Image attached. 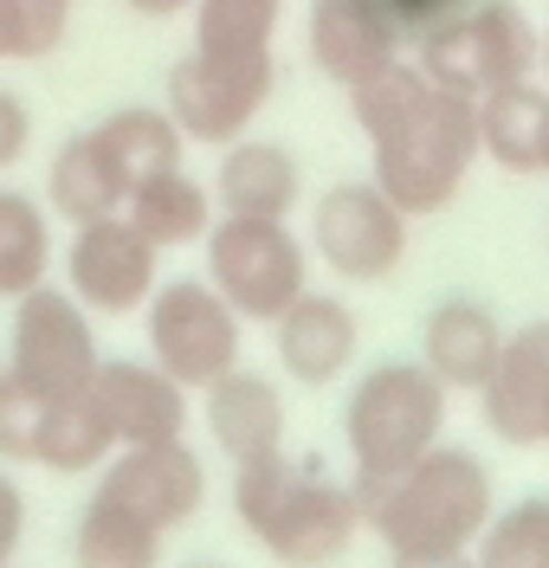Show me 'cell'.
Here are the masks:
<instances>
[{
  "label": "cell",
  "mask_w": 549,
  "mask_h": 568,
  "mask_svg": "<svg viewBox=\"0 0 549 568\" xmlns=\"http://www.w3.org/2000/svg\"><path fill=\"white\" fill-rule=\"evenodd\" d=\"M233 510L246 536L285 568H336L363 530V497L324 478L317 465H297L292 453H272L233 471Z\"/></svg>",
  "instance_id": "1"
},
{
  "label": "cell",
  "mask_w": 549,
  "mask_h": 568,
  "mask_svg": "<svg viewBox=\"0 0 549 568\" xmlns=\"http://www.w3.org/2000/svg\"><path fill=\"white\" fill-rule=\"evenodd\" d=\"M368 155H375V169H368L375 187L407 220L453 207L478 162V98L439 91L427 78L382 130H368Z\"/></svg>",
  "instance_id": "2"
},
{
  "label": "cell",
  "mask_w": 549,
  "mask_h": 568,
  "mask_svg": "<svg viewBox=\"0 0 549 568\" xmlns=\"http://www.w3.org/2000/svg\"><path fill=\"white\" fill-rule=\"evenodd\" d=\"M363 524L388 556H466L491 524V478L466 446H427L363 504Z\"/></svg>",
  "instance_id": "3"
},
{
  "label": "cell",
  "mask_w": 549,
  "mask_h": 568,
  "mask_svg": "<svg viewBox=\"0 0 549 568\" xmlns=\"http://www.w3.org/2000/svg\"><path fill=\"white\" fill-rule=\"evenodd\" d=\"M446 433V388L427 362H382L368 368L349 407H343V439H349V491L375 497L395 471L439 446Z\"/></svg>",
  "instance_id": "4"
},
{
  "label": "cell",
  "mask_w": 549,
  "mask_h": 568,
  "mask_svg": "<svg viewBox=\"0 0 549 568\" xmlns=\"http://www.w3.org/2000/svg\"><path fill=\"white\" fill-rule=\"evenodd\" d=\"M543 59V39L523 20L517 0H472L459 20L414 39V65L434 78L439 91L485 98L498 84H523Z\"/></svg>",
  "instance_id": "5"
},
{
  "label": "cell",
  "mask_w": 549,
  "mask_h": 568,
  "mask_svg": "<svg viewBox=\"0 0 549 568\" xmlns=\"http://www.w3.org/2000/svg\"><path fill=\"white\" fill-rule=\"evenodd\" d=\"M311 278V258L285 220L220 213L207 226V284L240 311V323H278Z\"/></svg>",
  "instance_id": "6"
},
{
  "label": "cell",
  "mask_w": 549,
  "mask_h": 568,
  "mask_svg": "<svg viewBox=\"0 0 549 568\" xmlns=\"http://www.w3.org/2000/svg\"><path fill=\"white\" fill-rule=\"evenodd\" d=\"M149 362L175 375L182 388H207L240 362V311L220 297L207 278H175L149 291Z\"/></svg>",
  "instance_id": "7"
},
{
  "label": "cell",
  "mask_w": 549,
  "mask_h": 568,
  "mask_svg": "<svg viewBox=\"0 0 549 568\" xmlns=\"http://www.w3.org/2000/svg\"><path fill=\"white\" fill-rule=\"evenodd\" d=\"M98 336L91 311L59 284H33L27 297H13V329H7V375L27 382L33 394H78L98 375Z\"/></svg>",
  "instance_id": "8"
},
{
  "label": "cell",
  "mask_w": 549,
  "mask_h": 568,
  "mask_svg": "<svg viewBox=\"0 0 549 568\" xmlns=\"http://www.w3.org/2000/svg\"><path fill=\"white\" fill-rule=\"evenodd\" d=\"M272 78H278L272 52L265 59H220V52H201L194 45L187 59L169 65V104L162 110L175 116L182 142H214V149H226V142L246 136V123L265 110Z\"/></svg>",
  "instance_id": "9"
},
{
  "label": "cell",
  "mask_w": 549,
  "mask_h": 568,
  "mask_svg": "<svg viewBox=\"0 0 549 568\" xmlns=\"http://www.w3.org/2000/svg\"><path fill=\"white\" fill-rule=\"evenodd\" d=\"M311 246L336 278L382 284L395 278L407 258V213L375 181H343L311 213Z\"/></svg>",
  "instance_id": "10"
},
{
  "label": "cell",
  "mask_w": 549,
  "mask_h": 568,
  "mask_svg": "<svg viewBox=\"0 0 549 568\" xmlns=\"http://www.w3.org/2000/svg\"><path fill=\"white\" fill-rule=\"evenodd\" d=\"M65 284H72V297L91 317H130L162 284V246H149L143 233L130 226V213L84 220V226H72Z\"/></svg>",
  "instance_id": "11"
},
{
  "label": "cell",
  "mask_w": 549,
  "mask_h": 568,
  "mask_svg": "<svg viewBox=\"0 0 549 568\" xmlns=\"http://www.w3.org/2000/svg\"><path fill=\"white\" fill-rule=\"evenodd\" d=\"M91 491H104L110 504H123L136 524H149V530L169 536L175 524H187V517L207 504V465H201V453H194L187 439L116 446Z\"/></svg>",
  "instance_id": "12"
},
{
  "label": "cell",
  "mask_w": 549,
  "mask_h": 568,
  "mask_svg": "<svg viewBox=\"0 0 549 568\" xmlns=\"http://www.w3.org/2000/svg\"><path fill=\"white\" fill-rule=\"evenodd\" d=\"M478 414L505 446H549V317L505 336L491 382L478 388Z\"/></svg>",
  "instance_id": "13"
},
{
  "label": "cell",
  "mask_w": 549,
  "mask_h": 568,
  "mask_svg": "<svg viewBox=\"0 0 549 568\" xmlns=\"http://www.w3.org/2000/svg\"><path fill=\"white\" fill-rule=\"evenodd\" d=\"M304 45H311V65L349 91V84L375 78L388 59H401L407 39L388 13V0H311Z\"/></svg>",
  "instance_id": "14"
},
{
  "label": "cell",
  "mask_w": 549,
  "mask_h": 568,
  "mask_svg": "<svg viewBox=\"0 0 549 568\" xmlns=\"http://www.w3.org/2000/svg\"><path fill=\"white\" fill-rule=\"evenodd\" d=\"M91 400L104 407L116 446H162L187 433V388L155 362H98Z\"/></svg>",
  "instance_id": "15"
},
{
  "label": "cell",
  "mask_w": 549,
  "mask_h": 568,
  "mask_svg": "<svg viewBox=\"0 0 549 568\" xmlns=\"http://www.w3.org/2000/svg\"><path fill=\"white\" fill-rule=\"evenodd\" d=\"M201 394H207V433H214L220 453L233 459V471L285 453V394H278V382H265V375L233 362Z\"/></svg>",
  "instance_id": "16"
},
{
  "label": "cell",
  "mask_w": 549,
  "mask_h": 568,
  "mask_svg": "<svg viewBox=\"0 0 549 568\" xmlns=\"http://www.w3.org/2000/svg\"><path fill=\"white\" fill-rule=\"evenodd\" d=\"M272 329H278L272 343H278L285 375L304 382V388H324V382H336L356 362V311L324 297V291H297Z\"/></svg>",
  "instance_id": "17"
},
{
  "label": "cell",
  "mask_w": 549,
  "mask_h": 568,
  "mask_svg": "<svg viewBox=\"0 0 549 568\" xmlns=\"http://www.w3.org/2000/svg\"><path fill=\"white\" fill-rule=\"evenodd\" d=\"M498 349H505V323L491 317L478 297H446L427 311V329H420V362L439 375V388H485L491 368H498Z\"/></svg>",
  "instance_id": "18"
},
{
  "label": "cell",
  "mask_w": 549,
  "mask_h": 568,
  "mask_svg": "<svg viewBox=\"0 0 549 568\" xmlns=\"http://www.w3.org/2000/svg\"><path fill=\"white\" fill-rule=\"evenodd\" d=\"M478 155H491L511 175H549V91L498 84L478 98Z\"/></svg>",
  "instance_id": "19"
},
{
  "label": "cell",
  "mask_w": 549,
  "mask_h": 568,
  "mask_svg": "<svg viewBox=\"0 0 549 568\" xmlns=\"http://www.w3.org/2000/svg\"><path fill=\"white\" fill-rule=\"evenodd\" d=\"M304 194L297 155L278 142H226L214 169V207L220 213H253V220H285Z\"/></svg>",
  "instance_id": "20"
},
{
  "label": "cell",
  "mask_w": 549,
  "mask_h": 568,
  "mask_svg": "<svg viewBox=\"0 0 549 568\" xmlns=\"http://www.w3.org/2000/svg\"><path fill=\"white\" fill-rule=\"evenodd\" d=\"M123 213H130V226L143 233L149 246H162V252L201 246L207 226H214V187H201L194 175L169 169V175L143 181V187L123 201Z\"/></svg>",
  "instance_id": "21"
},
{
  "label": "cell",
  "mask_w": 549,
  "mask_h": 568,
  "mask_svg": "<svg viewBox=\"0 0 549 568\" xmlns=\"http://www.w3.org/2000/svg\"><path fill=\"white\" fill-rule=\"evenodd\" d=\"M110 453H116V433H110L104 407L91 400V388H78V394H52V400H45V420H39L33 465L78 478V471H104Z\"/></svg>",
  "instance_id": "22"
},
{
  "label": "cell",
  "mask_w": 549,
  "mask_h": 568,
  "mask_svg": "<svg viewBox=\"0 0 549 568\" xmlns=\"http://www.w3.org/2000/svg\"><path fill=\"white\" fill-rule=\"evenodd\" d=\"M45 194H52V207L65 213L72 226H84V220H104V213H123V201H130V187H123V175L110 169L98 130L59 142L52 175H45Z\"/></svg>",
  "instance_id": "23"
},
{
  "label": "cell",
  "mask_w": 549,
  "mask_h": 568,
  "mask_svg": "<svg viewBox=\"0 0 549 568\" xmlns=\"http://www.w3.org/2000/svg\"><path fill=\"white\" fill-rule=\"evenodd\" d=\"M98 142H104L110 169L123 175L130 194H136L143 181L182 169V130H175L169 110H155V104H130V110H116V116H104V123H98Z\"/></svg>",
  "instance_id": "24"
},
{
  "label": "cell",
  "mask_w": 549,
  "mask_h": 568,
  "mask_svg": "<svg viewBox=\"0 0 549 568\" xmlns=\"http://www.w3.org/2000/svg\"><path fill=\"white\" fill-rule=\"evenodd\" d=\"M162 542H169L162 530L136 524L123 504L91 491V504H84V517L72 530V568H162Z\"/></svg>",
  "instance_id": "25"
},
{
  "label": "cell",
  "mask_w": 549,
  "mask_h": 568,
  "mask_svg": "<svg viewBox=\"0 0 549 568\" xmlns=\"http://www.w3.org/2000/svg\"><path fill=\"white\" fill-rule=\"evenodd\" d=\"M52 272V220L33 194L0 187V297H27Z\"/></svg>",
  "instance_id": "26"
},
{
  "label": "cell",
  "mask_w": 549,
  "mask_h": 568,
  "mask_svg": "<svg viewBox=\"0 0 549 568\" xmlns=\"http://www.w3.org/2000/svg\"><path fill=\"white\" fill-rule=\"evenodd\" d=\"M285 0H194V45L220 59H265Z\"/></svg>",
  "instance_id": "27"
},
{
  "label": "cell",
  "mask_w": 549,
  "mask_h": 568,
  "mask_svg": "<svg viewBox=\"0 0 549 568\" xmlns=\"http://www.w3.org/2000/svg\"><path fill=\"white\" fill-rule=\"evenodd\" d=\"M478 568H549V497H523L511 510H491L472 542Z\"/></svg>",
  "instance_id": "28"
},
{
  "label": "cell",
  "mask_w": 549,
  "mask_h": 568,
  "mask_svg": "<svg viewBox=\"0 0 549 568\" xmlns=\"http://www.w3.org/2000/svg\"><path fill=\"white\" fill-rule=\"evenodd\" d=\"M65 27H72V7H52V0H0V65L52 59L65 45Z\"/></svg>",
  "instance_id": "29"
},
{
  "label": "cell",
  "mask_w": 549,
  "mask_h": 568,
  "mask_svg": "<svg viewBox=\"0 0 549 568\" xmlns=\"http://www.w3.org/2000/svg\"><path fill=\"white\" fill-rule=\"evenodd\" d=\"M39 420H45V394H33L27 382H13V375L0 368V459L33 465Z\"/></svg>",
  "instance_id": "30"
},
{
  "label": "cell",
  "mask_w": 549,
  "mask_h": 568,
  "mask_svg": "<svg viewBox=\"0 0 549 568\" xmlns=\"http://www.w3.org/2000/svg\"><path fill=\"white\" fill-rule=\"evenodd\" d=\"M472 0H388V13H395V27H401V39L414 45L420 33H434V27H446V20H459Z\"/></svg>",
  "instance_id": "31"
},
{
  "label": "cell",
  "mask_w": 549,
  "mask_h": 568,
  "mask_svg": "<svg viewBox=\"0 0 549 568\" xmlns=\"http://www.w3.org/2000/svg\"><path fill=\"white\" fill-rule=\"evenodd\" d=\"M27 142H33V110H27L20 91H7V84H0V175L27 155Z\"/></svg>",
  "instance_id": "32"
},
{
  "label": "cell",
  "mask_w": 549,
  "mask_h": 568,
  "mask_svg": "<svg viewBox=\"0 0 549 568\" xmlns=\"http://www.w3.org/2000/svg\"><path fill=\"white\" fill-rule=\"evenodd\" d=\"M20 542H27V491L0 471V568H13Z\"/></svg>",
  "instance_id": "33"
},
{
  "label": "cell",
  "mask_w": 549,
  "mask_h": 568,
  "mask_svg": "<svg viewBox=\"0 0 549 568\" xmlns=\"http://www.w3.org/2000/svg\"><path fill=\"white\" fill-rule=\"evenodd\" d=\"M136 20H175V13H194V0H130Z\"/></svg>",
  "instance_id": "34"
},
{
  "label": "cell",
  "mask_w": 549,
  "mask_h": 568,
  "mask_svg": "<svg viewBox=\"0 0 549 568\" xmlns=\"http://www.w3.org/2000/svg\"><path fill=\"white\" fill-rule=\"evenodd\" d=\"M388 568H478V562H472V549H466V556H395Z\"/></svg>",
  "instance_id": "35"
},
{
  "label": "cell",
  "mask_w": 549,
  "mask_h": 568,
  "mask_svg": "<svg viewBox=\"0 0 549 568\" xmlns=\"http://www.w3.org/2000/svg\"><path fill=\"white\" fill-rule=\"evenodd\" d=\"M537 65H543V71H549V39H543V59H537Z\"/></svg>",
  "instance_id": "36"
},
{
  "label": "cell",
  "mask_w": 549,
  "mask_h": 568,
  "mask_svg": "<svg viewBox=\"0 0 549 568\" xmlns=\"http://www.w3.org/2000/svg\"><path fill=\"white\" fill-rule=\"evenodd\" d=\"M187 568H220V562H187Z\"/></svg>",
  "instance_id": "37"
},
{
  "label": "cell",
  "mask_w": 549,
  "mask_h": 568,
  "mask_svg": "<svg viewBox=\"0 0 549 568\" xmlns=\"http://www.w3.org/2000/svg\"><path fill=\"white\" fill-rule=\"evenodd\" d=\"M52 7H72V0H52Z\"/></svg>",
  "instance_id": "38"
}]
</instances>
